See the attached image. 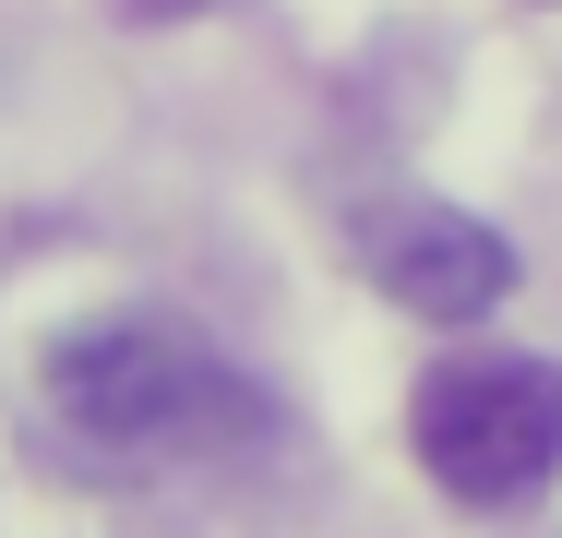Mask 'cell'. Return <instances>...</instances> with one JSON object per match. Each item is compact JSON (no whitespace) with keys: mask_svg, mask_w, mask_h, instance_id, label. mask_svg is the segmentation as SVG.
<instances>
[{"mask_svg":"<svg viewBox=\"0 0 562 538\" xmlns=\"http://www.w3.org/2000/svg\"><path fill=\"white\" fill-rule=\"evenodd\" d=\"M407 442H419V467L454 503L515 515V503H539L562 479V371L527 359V347H467L443 371H419Z\"/></svg>","mask_w":562,"mask_h":538,"instance_id":"7a4b0ae2","label":"cell"},{"mask_svg":"<svg viewBox=\"0 0 562 538\" xmlns=\"http://www.w3.org/2000/svg\"><path fill=\"white\" fill-rule=\"evenodd\" d=\"M359 264H371V288L395 312H419V323H479L515 288V239L479 227L467 204H419V192L359 215Z\"/></svg>","mask_w":562,"mask_h":538,"instance_id":"3957f363","label":"cell"},{"mask_svg":"<svg viewBox=\"0 0 562 538\" xmlns=\"http://www.w3.org/2000/svg\"><path fill=\"white\" fill-rule=\"evenodd\" d=\"M132 12H204V0H132Z\"/></svg>","mask_w":562,"mask_h":538,"instance_id":"277c9868","label":"cell"},{"mask_svg":"<svg viewBox=\"0 0 562 538\" xmlns=\"http://www.w3.org/2000/svg\"><path fill=\"white\" fill-rule=\"evenodd\" d=\"M48 407L85 455H120V467H204V455H251L276 442V395L216 359L204 335L180 323H85L48 347Z\"/></svg>","mask_w":562,"mask_h":538,"instance_id":"6da1fadb","label":"cell"}]
</instances>
